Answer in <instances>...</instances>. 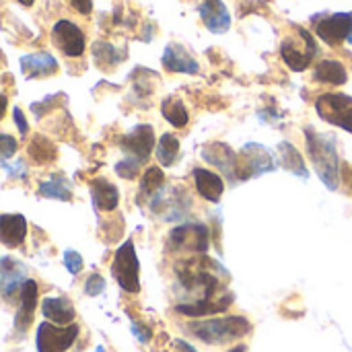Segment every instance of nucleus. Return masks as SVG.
<instances>
[{
    "instance_id": "1",
    "label": "nucleus",
    "mask_w": 352,
    "mask_h": 352,
    "mask_svg": "<svg viewBox=\"0 0 352 352\" xmlns=\"http://www.w3.org/2000/svg\"><path fill=\"white\" fill-rule=\"evenodd\" d=\"M305 151L314 163L316 173L328 186V190H336L340 184V161H338V144L332 134H322L311 128L305 130Z\"/></svg>"
},
{
    "instance_id": "2",
    "label": "nucleus",
    "mask_w": 352,
    "mask_h": 352,
    "mask_svg": "<svg viewBox=\"0 0 352 352\" xmlns=\"http://www.w3.org/2000/svg\"><path fill=\"white\" fill-rule=\"evenodd\" d=\"M190 334L206 344H229L235 340H241L252 332L250 320L243 316H227V318H214V320H202L188 326Z\"/></svg>"
},
{
    "instance_id": "3",
    "label": "nucleus",
    "mask_w": 352,
    "mask_h": 352,
    "mask_svg": "<svg viewBox=\"0 0 352 352\" xmlns=\"http://www.w3.org/2000/svg\"><path fill=\"white\" fill-rule=\"evenodd\" d=\"M276 161L270 155V151L258 142L245 144L235 159V182H248L254 177H260L268 171H274Z\"/></svg>"
},
{
    "instance_id": "4",
    "label": "nucleus",
    "mask_w": 352,
    "mask_h": 352,
    "mask_svg": "<svg viewBox=\"0 0 352 352\" xmlns=\"http://www.w3.org/2000/svg\"><path fill=\"white\" fill-rule=\"evenodd\" d=\"M111 276L116 278L122 291L132 293V295L140 291V264H138V256H136L132 239L124 241L118 248L113 262H111Z\"/></svg>"
},
{
    "instance_id": "5",
    "label": "nucleus",
    "mask_w": 352,
    "mask_h": 352,
    "mask_svg": "<svg viewBox=\"0 0 352 352\" xmlns=\"http://www.w3.org/2000/svg\"><path fill=\"white\" fill-rule=\"evenodd\" d=\"M80 328L76 324L58 326L52 322H41L35 334V349L37 352H66L78 338Z\"/></svg>"
},
{
    "instance_id": "6",
    "label": "nucleus",
    "mask_w": 352,
    "mask_h": 352,
    "mask_svg": "<svg viewBox=\"0 0 352 352\" xmlns=\"http://www.w3.org/2000/svg\"><path fill=\"white\" fill-rule=\"evenodd\" d=\"M318 116L352 134V97L344 93H324L316 101Z\"/></svg>"
},
{
    "instance_id": "7",
    "label": "nucleus",
    "mask_w": 352,
    "mask_h": 352,
    "mask_svg": "<svg viewBox=\"0 0 352 352\" xmlns=\"http://www.w3.org/2000/svg\"><path fill=\"white\" fill-rule=\"evenodd\" d=\"M169 250L171 252H188V254H206L210 235L208 227L202 223H188L182 227H175L169 233Z\"/></svg>"
},
{
    "instance_id": "8",
    "label": "nucleus",
    "mask_w": 352,
    "mask_h": 352,
    "mask_svg": "<svg viewBox=\"0 0 352 352\" xmlns=\"http://www.w3.org/2000/svg\"><path fill=\"white\" fill-rule=\"evenodd\" d=\"M318 52V45H316V39L309 35V31L305 29H299V35L297 37H287L280 45V54H283V60L287 62V66L295 72H301L305 70L314 56Z\"/></svg>"
},
{
    "instance_id": "9",
    "label": "nucleus",
    "mask_w": 352,
    "mask_h": 352,
    "mask_svg": "<svg viewBox=\"0 0 352 352\" xmlns=\"http://www.w3.org/2000/svg\"><path fill=\"white\" fill-rule=\"evenodd\" d=\"M52 41L54 45L68 58H80L87 47L85 31L72 23L70 19H60L52 27Z\"/></svg>"
},
{
    "instance_id": "10",
    "label": "nucleus",
    "mask_w": 352,
    "mask_h": 352,
    "mask_svg": "<svg viewBox=\"0 0 352 352\" xmlns=\"http://www.w3.org/2000/svg\"><path fill=\"white\" fill-rule=\"evenodd\" d=\"M190 204V194L182 188H173L171 192L159 190L151 198V210L165 217V221H179L188 212Z\"/></svg>"
},
{
    "instance_id": "11",
    "label": "nucleus",
    "mask_w": 352,
    "mask_h": 352,
    "mask_svg": "<svg viewBox=\"0 0 352 352\" xmlns=\"http://www.w3.org/2000/svg\"><path fill=\"white\" fill-rule=\"evenodd\" d=\"M120 148L128 157H136L138 161L146 163L151 153H153V148H155V130H153V126L151 124L134 126L126 136H122Z\"/></svg>"
},
{
    "instance_id": "12",
    "label": "nucleus",
    "mask_w": 352,
    "mask_h": 352,
    "mask_svg": "<svg viewBox=\"0 0 352 352\" xmlns=\"http://www.w3.org/2000/svg\"><path fill=\"white\" fill-rule=\"evenodd\" d=\"M351 25L352 12H336V14H330V16L322 19L316 25V33L324 43L334 47V45H340L342 41H346Z\"/></svg>"
},
{
    "instance_id": "13",
    "label": "nucleus",
    "mask_w": 352,
    "mask_h": 352,
    "mask_svg": "<svg viewBox=\"0 0 352 352\" xmlns=\"http://www.w3.org/2000/svg\"><path fill=\"white\" fill-rule=\"evenodd\" d=\"M25 280H27L25 266L10 256H2L0 258V293H2V297L6 301H12L14 295L21 293V287Z\"/></svg>"
},
{
    "instance_id": "14",
    "label": "nucleus",
    "mask_w": 352,
    "mask_h": 352,
    "mask_svg": "<svg viewBox=\"0 0 352 352\" xmlns=\"http://www.w3.org/2000/svg\"><path fill=\"white\" fill-rule=\"evenodd\" d=\"M37 295H39V289H37V283L33 278H27L21 287V293H19V309H16V316H14V330L19 334H25L33 322V311L37 307Z\"/></svg>"
},
{
    "instance_id": "15",
    "label": "nucleus",
    "mask_w": 352,
    "mask_h": 352,
    "mask_svg": "<svg viewBox=\"0 0 352 352\" xmlns=\"http://www.w3.org/2000/svg\"><path fill=\"white\" fill-rule=\"evenodd\" d=\"M27 237V219L23 214H0V243L8 250L21 248Z\"/></svg>"
},
{
    "instance_id": "16",
    "label": "nucleus",
    "mask_w": 352,
    "mask_h": 352,
    "mask_svg": "<svg viewBox=\"0 0 352 352\" xmlns=\"http://www.w3.org/2000/svg\"><path fill=\"white\" fill-rule=\"evenodd\" d=\"M165 70L169 72H182V74H196L200 70L198 62L190 56V52L177 43H169L163 52V58H161Z\"/></svg>"
},
{
    "instance_id": "17",
    "label": "nucleus",
    "mask_w": 352,
    "mask_h": 352,
    "mask_svg": "<svg viewBox=\"0 0 352 352\" xmlns=\"http://www.w3.org/2000/svg\"><path fill=\"white\" fill-rule=\"evenodd\" d=\"M202 157L210 165L219 167L229 179H235V159H237V153L231 146H227L225 142H208L202 148Z\"/></svg>"
},
{
    "instance_id": "18",
    "label": "nucleus",
    "mask_w": 352,
    "mask_h": 352,
    "mask_svg": "<svg viewBox=\"0 0 352 352\" xmlns=\"http://www.w3.org/2000/svg\"><path fill=\"white\" fill-rule=\"evenodd\" d=\"M21 70L27 78L52 76L58 72V60L47 52H35L21 58Z\"/></svg>"
},
{
    "instance_id": "19",
    "label": "nucleus",
    "mask_w": 352,
    "mask_h": 352,
    "mask_svg": "<svg viewBox=\"0 0 352 352\" xmlns=\"http://www.w3.org/2000/svg\"><path fill=\"white\" fill-rule=\"evenodd\" d=\"M194 186L198 194L208 202H219L225 192V179L219 173L204 169V167L194 169Z\"/></svg>"
},
{
    "instance_id": "20",
    "label": "nucleus",
    "mask_w": 352,
    "mask_h": 352,
    "mask_svg": "<svg viewBox=\"0 0 352 352\" xmlns=\"http://www.w3.org/2000/svg\"><path fill=\"white\" fill-rule=\"evenodd\" d=\"M200 16L212 33H225L231 27V14L221 0H204L200 4Z\"/></svg>"
},
{
    "instance_id": "21",
    "label": "nucleus",
    "mask_w": 352,
    "mask_h": 352,
    "mask_svg": "<svg viewBox=\"0 0 352 352\" xmlns=\"http://www.w3.org/2000/svg\"><path fill=\"white\" fill-rule=\"evenodd\" d=\"M233 303L231 295L219 297V299H196L192 303H184L177 305L175 311L188 318H204V316H212V314H221L225 309H229V305Z\"/></svg>"
},
{
    "instance_id": "22",
    "label": "nucleus",
    "mask_w": 352,
    "mask_h": 352,
    "mask_svg": "<svg viewBox=\"0 0 352 352\" xmlns=\"http://www.w3.org/2000/svg\"><path fill=\"white\" fill-rule=\"evenodd\" d=\"M41 314L47 322L58 324V326L74 324V318H76V311L66 297H45L41 301Z\"/></svg>"
},
{
    "instance_id": "23",
    "label": "nucleus",
    "mask_w": 352,
    "mask_h": 352,
    "mask_svg": "<svg viewBox=\"0 0 352 352\" xmlns=\"http://www.w3.org/2000/svg\"><path fill=\"white\" fill-rule=\"evenodd\" d=\"M91 198H93V204L97 210L113 212L120 204V190L111 182L97 177L91 182Z\"/></svg>"
},
{
    "instance_id": "24",
    "label": "nucleus",
    "mask_w": 352,
    "mask_h": 352,
    "mask_svg": "<svg viewBox=\"0 0 352 352\" xmlns=\"http://www.w3.org/2000/svg\"><path fill=\"white\" fill-rule=\"evenodd\" d=\"M27 153H29V159L35 163V165H50L58 159V148L56 144L47 138V136H33L29 146H27Z\"/></svg>"
},
{
    "instance_id": "25",
    "label": "nucleus",
    "mask_w": 352,
    "mask_h": 352,
    "mask_svg": "<svg viewBox=\"0 0 352 352\" xmlns=\"http://www.w3.org/2000/svg\"><path fill=\"white\" fill-rule=\"evenodd\" d=\"M314 78L326 85H344L349 80V72L340 60H322L316 66Z\"/></svg>"
},
{
    "instance_id": "26",
    "label": "nucleus",
    "mask_w": 352,
    "mask_h": 352,
    "mask_svg": "<svg viewBox=\"0 0 352 352\" xmlns=\"http://www.w3.org/2000/svg\"><path fill=\"white\" fill-rule=\"evenodd\" d=\"M278 157H280V163L287 171L299 175V177H307V167H305V159L301 155V151L293 144V142H280L278 144Z\"/></svg>"
},
{
    "instance_id": "27",
    "label": "nucleus",
    "mask_w": 352,
    "mask_h": 352,
    "mask_svg": "<svg viewBox=\"0 0 352 352\" xmlns=\"http://www.w3.org/2000/svg\"><path fill=\"white\" fill-rule=\"evenodd\" d=\"M37 194L47 200H60V202L72 200V188L62 175H52L47 182H41L37 188Z\"/></svg>"
},
{
    "instance_id": "28",
    "label": "nucleus",
    "mask_w": 352,
    "mask_h": 352,
    "mask_svg": "<svg viewBox=\"0 0 352 352\" xmlns=\"http://www.w3.org/2000/svg\"><path fill=\"white\" fill-rule=\"evenodd\" d=\"M93 58H95V64L99 68L109 70L124 60V52H120L116 45H111L107 41H95L93 43Z\"/></svg>"
},
{
    "instance_id": "29",
    "label": "nucleus",
    "mask_w": 352,
    "mask_h": 352,
    "mask_svg": "<svg viewBox=\"0 0 352 352\" xmlns=\"http://www.w3.org/2000/svg\"><path fill=\"white\" fill-rule=\"evenodd\" d=\"M161 113L163 118L173 126V128H186L190 122V113L184 105V101L175 99V97H167L161 103Z\"/></svg>"
},
{
    "instance_id": "30",
    "label": "nucleus",
    "mask_w": 352,
    "mask_h": 352,
    "mask_svg": "<svg viewBox=\"0 0 352 352\" xmlns=\"http://www.w3.org/2000/svg\"><path fill=\"white\" fill-rule=\"evenodd\" d=\"M155 155H157V159H159V163L163 167H171L179 157V140H177V136H173L169 132L163 134L159 138V142H157Z\"/></svg>"
},
{
    "instance_id": "31",
    "label": "nucleus",
    "mask_w": 352,
    "mask_h": 352,
    "mask_svg": "<svg viewBox=\"0 0 352 352\" xmlns=\"http://www.w3.org/2000/svg\"><path fill=\"white\" fill-rule=\"evenodd\" d=\"M165 186V173L161 167H148L140 179V192L138 198H153L159 190H163Z\"/></svg>"
},
{
    "instance_id": "32",
    "label": "nucleus",
    "mask_w": 352,
    "mask_h": 352,
    "mask_svg": "<svg viewBox=\"0 0 352 352\" xmlns=\"http://www.w3.org/2000/svg\"><path fill=\"white\" fill-rule=\"evenodd\" d=\"M142 165H144V163L138 161L136 157H128V155H126L120 163H116V173H118L122 179H136Z\"/></svg>"
},
{
    "instance_id": "33",
    "label": "nucleus",
    "mask_w": 352,
    "mask_h": 352,
    "mask_svg": "<svg viewBox=\"0 0 352 352\" xmlns=\"http://www.w3.org/2000/svg\"><path fill=\"white\" fill-rule=\"evenodd\" d=\"M62 262H64V268H66L72 276H76V274L82 270V266H85L82 256H80L78 252H74V250H66V252L62 254Z\"/></svg>"
},
{
    "instance_id": "34",
    "label": "nucleus",
    "mask_w": 352,
    "mask_h": 352,
    "mask_svg": "<svg viewBox=\"0 0 352 352\" xmlns=\"http://www.w3.org/2000/svg\"><path fill=\"white\" fill-rule=\"evenodd\" d=\"M19 151V142L10 134H0V163L12 159Z\"/></svg>"
},
{
    "instance_id": "35",
    "label": "nucleus",
    "mask_w": 352,
    "mask_h": 352,
    "mask_svg": "<svg viewBox=\"0 0 352 352\" xmlns=\"http://www.w3.org/2000/svg\"><path fill=\"white\" fill-rule=\"evenodd\" d=\"M56 101H62V95H60V93H56V95H50L47 99L33 103V105H31V111H33V116H35L37 120H39V118H43V116H45V109H47V111H52V109L58 105Z\"/></svg>"
},
{
    "instance_id": "36",
    "label": "nucleus",
    "mask_w": 352,
    "mask_h": 352,
    "mask_svg": "<svg viewBox=\"0 0 352 352\" xmlns=\"http://www.w3.org/2000/svg\"><path fill=\"white\" fill-rule=\"evenodd\" d=\"M105 291V280L101 274H91L85 283V295L89 297H99Z\"/></svg>"
},
{
    "instance_id": "37",
    "label": "nucleus",
    "mask_w": 352,
    "mask_h": 352,
    "mask_svg": "<svg viewBox=\"0 0 352 352\" xmlns=\"http://www.w3.org/2000/svg\"><path fill=\"white\" fill-rule=\"evenodd\" d=\"M132 334H134L142 344H146V342L153 338L151 328H146V326H144V324H140V322H132Z\"/></svg>"
},
{
    "instance_id": "38",
    "label": "nucleus",
    "mask_w": 352,
    "mask_h": 352,
    "mask_svg": "<svg viewBox=\"0 0 352 352\" xmlns=\"http://www.w3.org/2000/svg\"><path fill=\"white\" fill-rule=\"evenodd\" d=\"M12 120H14L19 132H21L23 136H27V134H29V124H27V118H25V113H23L21 107H14V109H12Z\"/></svg>"
},
{
    "instance_id": "39",
    "label": "nucleus",
    "mask_w": 352,
    "mask_h": 352,
    "mask_svg": "<svg viewBox=\"0 0 352 352\" xmlns=\"http://www.w3.org/2000/svg\"><path fill=\"white\" fill-rule=\"evenodd\" d=\"M70 4L80 14H91V10H93V0H70Z\"/></svg>"
},
{
    "instance_id": "40",
    "label": "nucleus",
    "mask_w": 352,
    "mask_h": 352,
    "mask_svg": "<svg viewBox=\"0 0 352 352\" xmlns=\"http://www.w3.org/2000/svg\"><path fill=\"white\" fill-rule=\"evenodd\" d=\"M340 175H342V186H346V194L352 196V167L351 165H344L340 169Z\"/></svg>"
},
{
    "instance_id": "41",
    "label": "nucleus",
    "mask_w": 352,
    "mask_h": 352,
    "mask_svg": "<svg viewBox=\"0 0 352 352\" xmlns=\"http://www.w3.org/2000/svg\"><path fill=\"white\" fill-rule=\"evenodd\" d=\"M175 351L177 352H198L192 344L184 342V340H175Z\"/></svg>"
},
{
    "instance_id": "42",
    "label": "nucleus",
    "mask_w": 352,
    "mask_h": 352,
    "mask_svg": "<svg viewBox=\"0 0 352 352\" xmlns=\"http://www.w3.org/2000/svg\"><path fill=\"white\" fill-rule=\"evenodd\" d=\"M6 107H8V99H6L4 93H0V120H2L4 113H6Z\"/></svg>"
},
{
    "instance_id": "43",
    "label": "nucleus",
    "mask_w": 352,
    "mask_h": 352,
    "mask_svg": "<svg viewBox=\"0 0 352 352\" xmlns=\"http://www.w3.org/2000/svg\"><path fill=\"white\" fill-rule=\"evenodd\" d=\"M16 2H19V4H23V6H33V2H35V0H16Z\"/></svg>"
},
{
    "instance_id": "44",
    "label": "nucleus",
    "mask_w": 352,
    "mask_h": 352,
    "mask_svg": "<svg viewBox=\"0 0 352 352\" xmlns=\"http://www.w3.org/2000/svg\"><path fill=\"white\" fill-rule=\"evenodd\" d=\"M229 352H248V351H245V346H235V349H231Z\"/></svg>"
},
{
    "instance_id": "45",
    "label": "nucleus",
    "mask_w": 352,
    "mask_h": 352,
    "mask_svg": "<svg viewBox=\"0 0 352 352\" xmlns=\"http://www.w3.org/2000/svg\"><path fill=\"white\" fill-rule=\"evenodd\" d=\"M346 41H349V43L352 45V25H351V31H349V37H346Z\"/></svg>"
},
{
    "instance_id": "46",
    "label": "nucleus",
    "mask_w": 352,
    "mask_h": 352,
    "mask_svg": "<svg viewBox=\"0 0 352 352\" xmlns=\"http://www.w3.org/2000/svg\"><path fill=\"white\" fill-rule=\"evenodd\" d=\"M95 352H105V349H103V346H97V351Z\"/></svg>"
}]
</instances>
